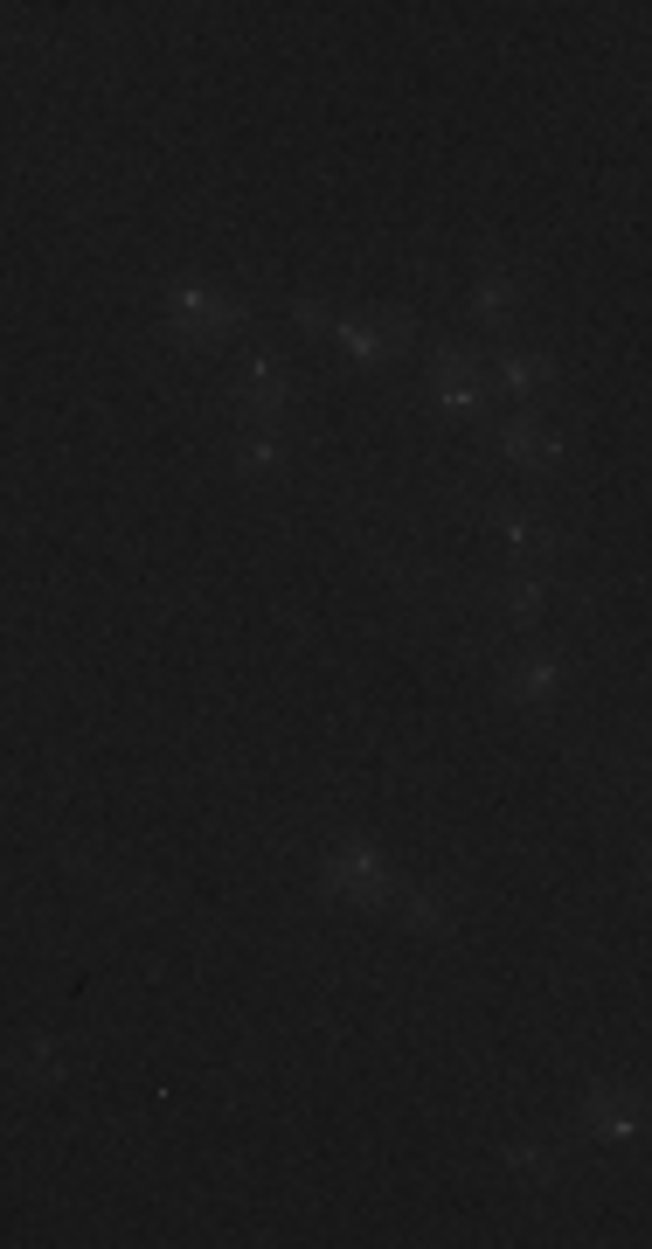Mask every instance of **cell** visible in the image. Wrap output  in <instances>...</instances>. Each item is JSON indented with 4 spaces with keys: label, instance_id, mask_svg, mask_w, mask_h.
<instances>
[{
    "label": "cell",
    "instance_id": "6da1fadb",
    "mask_svg": "<svg viewBox=\"0 0 652 1249\" xmlns=\"http://www.w3.org/2000/svg\"><path fill=\"white\" fill-rule=\"evenodd\" d=\"M173 313H181L194 334H244V305H229V299H215L209 285H173Z\"/></svg>",
    "mask_w": 652,
    "mask_h": 1249
},
{
    "label": "cell",
    "instance_id": "7a4b0ae2",
    "mask_svg": "<svg viewBox=\"0 0 652 1249\" xmlns=\"http://www.w3.org/2000/svg\"><path fill=\"white\" fill-rule=\"evenodd\" d=\"M326 889L334 895H361V903H375V895L389 889V874H382V861L368 847H340L334 861H326Z\"/></svg>",
    "mask_w": 652,
    "mask_h": 1249
},
{
    "label": "cell",
    "instance_id": "3957f363",
    "mask_svg": "<svg viewBox=\"0 0 652 1249\" xmlns=\"http://www.w3.org/2000/svg\"><path fill=\"white\" fill-rule=\"evenodd\" d=\"M499 451H507V458H555L562 445H555L549 431H535V424H507V437H499Z\"/></svg>",
    "mask_w": 652,
    "mask_h": 1249
},
{
    "label": "cell",
    "instance_id": "277c9868",
    "mask_svg": "<svg viewBox=\"0 0 652 1249\" xmlns=\"http://www.w3.org/2000/svg\"><path fill=\"white\" fill-rule=\"evenodd\" d=\"M591 1125H597L604 1138H625V1131H632V1104L611 1097V1090H597V1097H591Z\"/></svg>",
    "mask_w": 652,
    "mask_h": 1249
},
{
    "label": "cell",
    "instance_id": "5b68a950",
    "mask_svg": "<svg viewBox=\"0 0 652 1249\" xmlns=\"http://www.w3.org/2000/svg\"><path fill=\"white\" fill-rule=\"evenodd\" d=\"M507 688H514L520 701H541V694H555V660H535V667H520Z\"/></svg>",
    "mask_w": 652,
    "mask_h": 1249
},
{
    "label": "cell",
    "instance_id": "8992f818",
    "mask_svg": "<svg viewBox=\"0 0 652 1249\" xmlns=\"http://www.w3.org/2000/svg\"><path fill=\"white\" fill-rule=\"evenodd\" d=\"M403 910H409V924H424V930H445V924H451V916H445V895H430V889H417Z\"/></svg>",
    "mask_w": 652,
    "mask_h": 1249
},
{
    "label": "cell",
    "instance_id": "52a82bcc",
    "mask_svg": "<svg viewBox=\"0 0 652 1249\" xmlns=\"http://www.w3.org/2000/svg\"><path fill=\"white\" fill-rule=\"evenodd\" d=\"M438 403L451 416H480V389H472V382H438Z\"/></svg>",
    "mask_w": 652,
    "mask_h": 1249
},
{
    "label": "cell",
    "instance_id": "ba28073f",
    "mask_svg": "<svg viewBox=\"0 0 652 1249\" xmlns=\"http://www.w3.org/2000/svg\"><path fill=\"white\" fill-rule=\"evenodd\" d=\"M507 305H514V285L486 271V278H480V313H486V320H499V313H507Z\"/></svg>",
    "mask_w": 652,
    "mask_h": 1249
},
{
    "label": "cell",
    "instance_id": "9c48e42d",
    "mask_svg": "<svg viewBox=\"0 0 652 1249\" xmlns=\"http://www.w3.org/2000/svg\"><path fill=\"white\" fill-rule=\"evenodd\" d=\"M21 1077H35V1083H49V1077H63V1062H56V1048H29V1056H21Z\"/></svg>",
    "mask_w": 652,
    "mask_h": 1249
},
{
    "label": "cell",
    "instance_id": "30bf717a",
    "mask_svg": "<svg viewBox=\"0 0 652 1249\" xmlns=\"http://www.w3.org/2000/svg\"><path fill=\"white\" fill-rule=\"evenodd\" d=\"M278 458H285V451H278V445H271V437H257V445L244 451V466H250V472H271V466H278Z\"/></svg>",
    "mask_w": 652,
    "mask_h": 1249
},
{
    "label": "cell",
    "instance_id": "8fae6325",
    "mask_svg": "<svg viewBox=\"0 0 652 1249\" xmlns=\"http://www.w3.org/2000/svg\"><path fill=\"white\" fill-rule=\"evenodd\" d=\"M299 326H306V334H326V326H334V320H326V313H319L313 299H299Z\"/></svg>",
    "mask_w": 652,
    "mask_h": 1249
}]
</instances>
